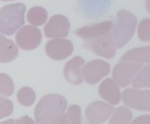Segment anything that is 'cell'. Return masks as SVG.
<instances>
[{"instance_id":"1","label":"cell","mask_w":150,"mask_h":124,"mask_svg":"<svg viewBox=\"0 0 150 124\" xmlns=\"http://www.w3.org/2000/svg\"><path fill=\"white\" fill-rule=\"evenodd\" d=\"M67 109V99L63 95L52 93L43 97L35 108V124H52Z\"/></svg>"},{"instance_id":"2","label":"cell","mask_w":150,"mask_h":124,"mask_svg":"<svg viewBox=\"0 0 150 124\" xmlns=\"http://www.w3.org/2000/svg\"><path fill=\"white\" fill-rule=\"evenodd\" d=\"M137 22V18L129 11L125 9L118 11L116 15V22L111 29V35L115 47L122 48L129 43L135 33Z\"/></svg>"},{"instance_id":"3","label":"cell","mask_w":150,"mask_h":124,"mask_svg":"<svg viewBox=\"0 0 150 124\" xmlns=\"http://www.w3.org/2000/svg\"><path fill=\"white\" fill-rule=\"evenodd\" d=\"M26 6L23 3H13L0 8V33L13 35L25 24Z\"/></svg>"},{"instance_id":"4","label":"cell","mask_w":150,"mask_h":124,"mask_svg":"<svg viewBox=\"0 0 150 124\" xmlns=\"http://www.w3.org/2000/svg\"><path fill=\"white\" fill-rule=\"evenodd\" d=\"M121 99L127 107L138 111L148 112L150 110V91L139 88H127L121 93Z\"/></svg>"},{"instance_id":"5","label":"cell","mask_w":150,"mask_h":124,"mask_svg":"<svg viewBox=\"0 0 150 124\" xmlns=\"http://www.w3.org/2000/svg\"><path fill=\"white\" fill-rule=\"evenodd\" d=\"M83 46L90 49L91 51L95 52L97 56H103L105 58H114L116 54V47H115L111 32L94 39L86 40Z\"/></svg>"},{"instance_id":"6","label":"cell","mask_w":150,"mask_h":124,"mask_svg":"<svg viewBox=\"0 0 150 124\" xmlns=\"http://www.w3.org/2000/svg\"><path fill=\"white\" fill-rule=\"evenodd\" d=\"M110 73L109 63L102 60H93L83 65L81 70L82 79L88 84H97L101 79Z\"/></svg>"},{"instance_id":"7","label":"cell","mask_w":150,"mask_h":124,"mask_svg":"<svg viewBox=\"0 0 150 124\" xmlns=\"http://www.w3.org/2000/svg\"><path fill=\"white\" fill-rule=\"evenodd\" d=\"M143 68L140 63L120 62L113 68L112 77L119 87H127L131 84L132 79Z\"/></svg>"},{"instance_id":"8","label":"cell","mask_w":150,"mask_h":124,"mask_svg":"<svg viewBox=\"0 0 150 124\" xmlns=\"http://www.w3.org/2000/svg\"><path fill=\"white\" fill-rule=\"evenodd\" d=\"M41 39V32L34 26H24L20 28L16 35V42L24 50H33L37 48Z\"/></svg>"},{"instance_id":"9","label":"cell","mask_w":150,"mask_h":124,"mask_svg":"<svg viewBox=\"0 0 150 124\" xmlns=\"http://www.w3.org/2000/svg\"><path fill=\"white\" fill-rule=\"evenodd\" d=\"M114 107L104 101H97L90 104L86 109V118L88 124H103L109 119Z\"/></svg>"},{"instance_id":"10","label":"cell","mask_w":150,"mask_h":124,"mask_svg":"<svg viewBox=\"0 0 150 124\" xmlns=\"http://www.w3.org/2000/svg\"><path fill=\"white\" fill-rule=\"evenodd\" d=\"M45 52L52 60H65L72 54L73 43L69 39L65 38H54L46 43Z\"/></svg>"},{"instance_id":"11","label":"cell","mask_w":150,"mask_h":124,"mask_svg":"<svg viewBox=\"0 0 150 124\" xmlns=\"http://www.w3.org/2000/svg\"><path fill=\"white\" fill-rule=\"evenodd\" d=\"M70 31V22L65 16L54 15L44 27V35L47 38H65Z\"/></svg>"},{"instance_id":"12","label":"cell","mask_w":150,"mask_h":124,"mask_svg":"<svg viewBox=\"0 0 150 124\" xmlns=\"http://www.w3.org/2000/svg\"><path fill=\"white\" fill-rule=\"evenodd\" d=\"M113 23L111 21H105L102 23L93 24V25L84 26L82 28L75 30V35L79 36L83 40H91L94 38L100 37L102 35L111 32Z\"/></svg>"},{"instance_id":"13","label":"cell","mask_w":150,"mask_h":124,"mask_svg":"<svg viewBox=\"0 0 150 124\" xmlns=\"http://www.w3.org/2000/svg\"><path fill=\"white\" fill-rule=\"evenodd\" d=\"M84 65V60L81 56H74L64 67V76L69 83L79 85L83 82L81 70Z\"/></svg>"},{"instance_id":"14","label":"cell","mask_w":150,"mask_h":124,"mask_svg":"<svg viewBox=\"0 0 150 124\" xmlns=\"http://www.w3.org/2000/svg\"><path fill=\"white\" fill-rule=\"evenodd\" d=\"M99 93L102 99L112 106L117 105L121 101L120 88L113 79H105L99 86Z\"/></svg>"},{"instance_id":"15","label":"cell","mask_w":150,"mask_h":124,"mask_svg":"<svg viewBox=\"0 0 150 124\" xmlns=\"http://www.w3.org/2000/svg\"><path fill=\"white\" fill-rule=\"evenodd\" d=\"M120 62L140 63V64H149L150 62V46L134 48L127 51L120 58Z\"/></svg>"},{"instance_id":"16","label":"cell","mask_w":150,"mask_h":124,"mask_svg":"<svg viewBox=\"0 0 150 124\" xmlns=\"http://www.w3.org/2000/svg\"><path fill=\"white\" fill-rule=\"evenodd\" d=\"M18 54H19V49L15 42L5 38L0 41V63L5 64L13 62L17 58Z\"/></svg>"},{"instance_id":"17","label":"cell","mask_w":150,"mask_h":124,"mask_svg":"<svg viewBox=\"0 0 150 124\" xmlns=\"http://www.w3.org/2000/svg\"><path fill=\"white\" fill-rule=\"evenodd\" d=\"M27 20L31 24V26L34 27L42 26L47 20V11L41 6H34L28 11Z\"/></svg>"},{"instance_id":"18","label":"cell","mask_w":150,"mask_h":124,"mask_svg":"<svg viewBox=\"0 0 150 124\" xmlns=\"http://www.w3.org/2000/svg\"><path fill=\"white\" fill-rule=\"evenodd\" d=\"M131 84L134 88H142V87H150V67L148 64L143 66V68L134 76Z\"/></svg>"},{"instance_id":"19","label":"cell","mask_w":150,"mask_h":124,"mask_svg":"<svg viewBox=\"0 0 150 124\" xmlns=\"http://www.w3.org/2000/svg\"><path fill=\"white\" fill-rule=\"evenodd\" d=\"M133 114L127 107H118L114 109L109 124H131Z\"/></svg>"},{"instance_id":"20","label":"cell","mask_w":150,"mask_h":124,"mask_svg":"<svg viewBox=\"0 0 150 124\" xmlns=\"http://www.w3.org/2000/svg\"><path fill=\"white\" fill-rule=\"evenodd\" d=\"M18 101L24 107H30L35 103L36 94L31 87H22L17 94Z\"/></svg>"},{"instance_id":"21","label":"cell","mask_w":150,"mask_h":124,"mask_svg":"<svg viewBox=\"0 0 150 124\" xmlns=\"http://www.w3.org/2000/svg\"><path fill=\"white\" fill-rule=\"evenodd\" d=\"M15 90V84L11 76L0 73V95L9 97Z\"/></svg>"},{"instance_id":"22","label":"cell","mask_w":150,"mask_h":124,"mask_svg":"<svg viewBox=\"0 0 150 124\" xmlns=\"http://www.w3.org/2000/svg\"><path fill=\"white\" fill-rule=\"evenodd\" d=\"M70 124H83L81 118V109L79 106L72 105L68 108V113H67Z\"/></svg>"},{"instance_id":"23","label":"cell","mask_w":150,"mask_h":124,"mask_svg":"<svg viewBox=\"0 0 150 124\" xmlns=\"http://www.w3.org/2000/svg\"><path fill=\"white\" fill-rule=\"evenodd\" d=\"M138 36L141 41H150V19H144L138 26Z\"/></svg>"},{"instance_id":"24","label":"cell","mask_w":150,"mask_h":124,"mask_svg":"<svg viewBox=\"0 0 150 124\" xmlns=\"http://www.w3.org/2000/svg\"><path fill=\"white\" fill-rule=\"evenodd\" d=\"M13 103L8 99L0 97V119L8 117L13 114Z\"/></svg>"},{"instance_id":"25","label":"cell","mask_w":150,"mask_h":124,"mask_svg":"<svg viewBox=\"0 0 150 124\" xmlns=\"http://www.w3.org/2000/svg\"><path fill=\"white\" fill-rule=\"evenodd\" d=\"M131 124H150V116L142 115L131 121Z\"/></svg>"},{"instance_id":"26","label":"cell","mask_w":150,"mask_h":124,"mask_svg":"<svg viewBox=\"0 0 150 124\" xmlns=\"http://www.w3.org/2000/svg\"><path fill=\"white\" fill-rule=\"evenodd\" d=\"M52 124H70L69 123V119L68 116H67V113H62L60 116L56 118L54 121L52 122Z\"/></svg>"},{"instance_id":"27","label":"cell","mask_w":150,"mask_h":124,"mask_svg":"<svg viewBox=\"0 0 150 124\" xmlns=\"http://www.w3.org/2000/svg\"><path fill=\"white\" fill-rule=\"evenodd\" d=\"M16 124H35L34 120H32L29 116H22L19 120H16Z\"/></svg>"},{"instance_id":"28","label":"cell","mask_w":150,"mask_h":124,"mask_svg":"<svg viewBox=\"0 0 150 124\" xmlns=\"http://www.w3.org/2000/svg\"><path fill=\"white\" fill-rule=\"evenodd\" d=\"M0 124H16V120L15 119H8V120H5V121H2Z\"/></svg>"},{"instance_id":"29","label":"cell","mask_w":150,"mask_h":124,"mask_svg":"<svg viewBox=\"0 0 150 124\" xmlns=\"http://www.w3.org/2000/svg\"><path fill=\"white\" fill-rule=\"evenodd\" d=\"M2 39H4V36H3L2 34L0 33V41H1V40H2Z\"/></svg>"},{"instance_id":"30","label":"cell","mask_w":150,"mask_h":124,"mask_svg":"<svg viewBox=\"0 0 150 124\" xmlns=\"http://www.w3.org/2000/svg\"><path fill=\"white\" fill-rule=\"evenodd\" d=\"M1 1H13V0H1Z\"/></svg>"}]
</instances>
